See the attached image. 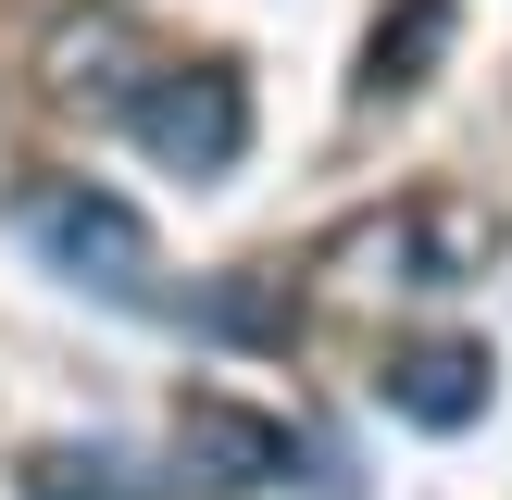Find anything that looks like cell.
<instances>
[{
  "mask_svg": "<svg viewBox=\"0 0 512 500\" xmlns=\"http://www.w3.org/2000/svg\"><path fill=\"white\" fill-rule=\"evenodd\" d=\"M175 463L200 475V488H275L288 475V425L275 413H250V400H213V388H188L175 400Z\"/></svg>",
  "mask_w": 512,
  "mask_h": 500,
  "instance_id": "3",
  "label": "cell"
},
{
  "mask_svg": "<svg viewBox=\"0 0 512 500\" xmlns=\"http://www.w3.org/2000/svg\"><path fill=\"white\" fill-rule=\"evenodd\" d=\"M438 25H450L438 0H413V13H400V38H375V75H363V88H375V100H388V88H413V63L438 50Z\"/></svg>",
  "mask_w": 512,
  "mask_h": 500,
  "instance_id": "6",
  "label": "cell"
},
{
  "mask_svg": "<svg viewBox=\"0 0 512 500\" xmlns=\"http://www.w3.org/2000/svg\"><path fill=\"white\" fill-rule=\"evenodd\" d=\"M25 250H38L50 275H75V288L100 300H163V250H150V225L125 213L113 188H88V175H38V188L13 200Z\"/></svg>",
  "mask_w": 512,
  "mask_h": 500,
  "instance_id": "1",
  "label": "cell"
},
{
  "mask_svg": "<svg viewBox=\"0 0 512 500\" xmlns=\"http://www.w3.org/2000/svg\"><path fill=\"white\" fill-rule=\"evenodd\" d=\"M388 413H413L425 438L475 425V413H488V350H475V338H413L388 363Z\"/></svg>",
  "mask_w": 512,
  "mask_h": 500,
  "instance_id": "4",
  "label": "cell"
},
{
  "mask_svg": "<svg viewBox=\"0 0 512 500\" xmlns=\"http://www.w3.org/2000/svg\"><path fill=\"white\" fill-rule=\"evenodd\" d=\"M125 125H138V150L163 175H225L250 150V88L225 63H175V75H150V88L125 100Z\"/></svg>",
  "mask_w": 512,
  "mask_h": 500,
  "instance_id": "2",
  "label": "cell"
},
{
  "mask_svg": "<svg viewBox=\"0 0 512 500\" xmlns=\"http://www.w3.org/2000/svg\"><path fill=\"white\" fill-rule=\"evenodd\" d=\"M25 500H150V488L113 463V450H75V438H50V450H25Z\"/></svg>",
  "mask_w": 512,
  "mask_h": 500,
  "instance_id": "5",
  "label": "cell"
}]
</instances>
